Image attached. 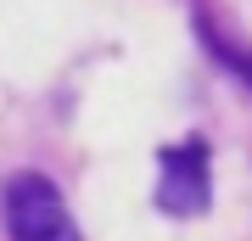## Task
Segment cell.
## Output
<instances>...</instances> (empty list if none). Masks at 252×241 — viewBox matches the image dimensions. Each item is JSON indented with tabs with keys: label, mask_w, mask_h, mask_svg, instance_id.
Wrapping results in <instances>:
<instances>
[{
	"label": "cell",
	"mask_w": 252,
	"mask_h": 241,
	"mask_svg": "<svg viewBox=\"0 0 252 241\" xmlns=\"http://www.w3.org/2000/svg\"><path fill=\"white\" fill-rule=\"evenodd\" d=\"M6 241H79L73 207L45 174L23 169L6 179Z\"/></svg>",
	"instance_id": "cell-1"
},
{
	"label": "cell",
	"mask_w": 252,
	"mask_h": 241,
	"mask_svg": "<svg viewBox=\"0 0 252 241\" xmlns=\"http://www.w3.org/2000/svg\"><path fill=\"white\" fill-rule=\"evenodd\" d=\"M213 197V179H207V146L202 140H180L162 152V174H157V207L174 219L207 213Z\"/></svg>",
	"instance_id": "cell-2"
},
{
	"label": "cell",
	"mask_w": 252,
	"mask_h": 241,
	"mask_svg": "<svg viewBox=\"0 0 252 241\" xmlns=\"http://www.w3.org/2000/svg\"><path fill=\"white\" fill-rule=\"evenodd\" d=\"M196 39H202V51L213 56V62L224 68L235 84H247V90H252V51H241V45H235L224 28H213V23L202 17V11H196Z\"/></svg>",
	"instance_id": "cell-3"
}]
</instances>
